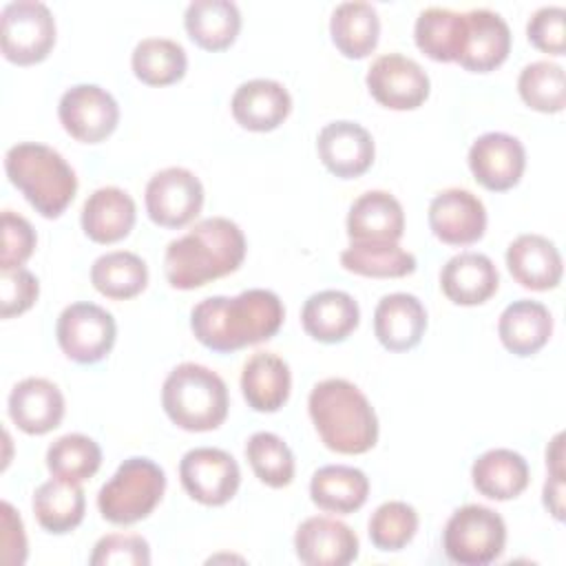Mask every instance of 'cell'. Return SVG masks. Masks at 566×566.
<instances>
[{
    "instance_id": "obj_1",
    "label": "cell",
    "mask_w": 566,
    "mask_h": 566,
    "mask_svg": "<svg viewBox=\"0 0 566 566\" xmlns=\"http://www.w3.org/2000/svg\"><path fill=\"white\" fill-rule=\"evenodd\" d=\"M283 318V301L272 290L254 287L199 301L190 312V329L203 347L228 354L272 338Z\"/></svg>"
},
{
    "instance_id": "obj_2",
    "label": "cell",
    "mask_w": 566,
    "mask_h": 566,
    "mask_svg": "<svg viewBox=\"0 0 566 566\" xmlns=\"http://www.w3.org/2000/svg\"><path fill=\"white\" fill-rule=\"evenodd\" d=\"M243 259L245 237L241 228L226 217H210L168 243L164 274L175 290H195L237 272Z\"/></svg>"
},
{
    "instance_id": "obj_3",
    "label": "cell",
    "mask_w": 566,
    "mask_h": 566,
    "mask_svg": "<svg viewBox=\"0 0 566 566\" xmlns=\"http://www.w3.org/2000/svg\"><path fill=\"white\" fill-rule=\"evenodd\" d=\"M310 418L329 451L358 455L374 449L378 418L367 396L345 378H327L312 387Z\"/></svg>"
},
{
    "instance_id": "obj_4",
    "label": "cell",
    "mask_w": 566,
    "mask_h": 566,
    "mask_svg": "<svg viewBox=\"0 0 566 566\" xmlns=\"http://www.w3.org/2000/svg\"><path fill=\"white\" fill-rule=\"evenodd\" d=\"M4 170L9 181L46 219L60 217L77 192L75 170L51 146L22 142L7 150Z\"/></svg>"
},
{
    "instance_id": "obj_5",
    "label": "cell",
    "mask_w": 566,
    "mask_h": 566,
    "mask_svg": "<svg viewBox=\"0 0 566 566\" xmlns=\"http://www.w3.org/2000/svg\"><path fill=\"white\" fill-rule=\"evenodd\" d=\"M161 407L179 429L199 433L223 424L230 396L217 371L197 363H181L164 380Z\"/></svg>"
},
{
    "instance_id": "obj_6",
    "label": "cell",
    "mask_w": 566,
    "mask_h": 566,
    "mask_svg": "<svg viewBox=\"0 0 566 566\" xmlns=\"http://www.w3.org/2000/svg\"><path fill=\"white\" fill-rule=\"evenodd\" d=\"M166 491V473L150 458L124 460L115 475L99 489L97 509L104 520L128 526L146 520L161 502Z\"/></svg>"
},
{
    "instance_id": "obj_7",
    "label": "cell",
    "mask_w": 566,
    "mask_h": 566,
    "mask_svg": "<svg viewBox=\"0 0 566 566\" xmlns=\"http://www.w3.org/2000/svg\"><path fill=\"white\" fill-rule=\"evenodd\" d=\"M506 546V524L500 513L482 504H467L449 517L442 531V548L453 564L486 566Z\"/></svg>"
},
{
    "instance_id": "obj_8",
    "label": "cell",
    "mask_w": 566,
    "mask_h": 566,
    "mask_svg": "<svg viewBox=\"0 0 566 566\" xmlns=\"http://www.w3.org/2000/svg\"><path fill=\"white\" fill-rule=\"evenodd\" d=\"M55 44V18L44 2L18 0L9 2L0 15V49L2 55L29 66L46 60Z\"/></svg>"
},
{
    "instance_id": "obj_9",
    "label": "cell",
    "mask_w": 566,
    "mask_h": 566,
    "mask_svg": "<svg viewBox=\"0 0 566 566\" xmlns=\"http://www.w3.org/2000/svg\"><path fill=\"white\" fill-rule=\"evenodd\" d=\"M57 345L66 358L91 365L108 356L115 345L117 325L111 312L95 303H73L62 310L55 325Z\"/></svg>"
},
{
    "instance_id": "obj_10",
    "label": "cell",
    "mask_w": 566,
    "mask_h": 566,
    "mask_svg": "<svg viewBox=\"0 0 566 566\" xmlns=\"http://www.w3.org/2000/svg\"><path fill=\"white\" fill-rule=\"evenodd\" d=\"M179 480L184 491L203 506H221L230 502L241 484L237 460L217 447H195L179 462Z\"/></svg>"
},
{
    "instance_id": "obj_11",
    "label": "cell",
    "mask_w": 566,
    "mask_h": 566,
    "mask_svg": "<svg viewBox=\"0 0 566 566\" xmlns=\"http://www.w3.org/2000/svg\"><path fill=\"white\" fill-rule=\"evenodd\" d=\"M146 212L161 228H184L201 212L203 186L188 168L170 166L146 184Z\"/></svg>"
},
{
    "instance_id": "obj_12",
    "label": "cell",
    "mask_w": 566,
    "mask_h": 566,
    "mask_svg": "<svg viewBox=\"0 0 566 566\" xmlns=\"http://www.w3.org/2000/svg\"><path fill=\"white\" fill-rule=\"evenodd\" d=\"M371 97L391 111H413L429 97V75L424 69L400 53H385L371 62L365 75Z\"/></svg>"
},
{
    "instance_id": "obj_13",
    "label": "cell",
    "mask_w": 566,
    "mask_h": 566,
    "mask_svg": "<svg viewBox=\"0 0 566 566\" xmlns=\"http://www.w3.org/2000/svg\"><path fill=\"white\" fill-rule=\"evenodd\" d=\"M57 117L73 139L99 144L117 128L119 106L106 88L97 84H75L60 97Z\"/></svg>"
},
{
    "instance_id": "obj_14",
    "label": "cell",
    "mask_w": 566,
    "mask_h": 566,
    "mask_svg": "<svg viewBox=\"0 0 566 566\" xmlns=\"http://www.w3.org/2000/svg\"><path fill=\"white\" fill-rule=\"evenodd\" d=\"M511 51V29L504 18L489 9H471L462 13L460 44L455 62L473 73L497 69Z\"/></svg>"
},
{
    "instance_id": "obj_15",
    "label": "cell",
    "mask_w": 566,
    "mask_h": 566,
    "mask_svg": "<svg viewBox=\"0 0 566 566\" xmlns=\"http://www.w3.org/2000/svg\"><path fill=\"white\" fill-rule=\"evenodd\" d=\"M469 168L480 186L493 192H504L522 179L526 150L513 135L484 133L469 148Z\"/></svg>"
},
{
    "instance_id": "obj_16",
    "label": "cell",
    "mask_w": 566,
    "mask_h": 566,
    "mask_svg": "<svg viewBox=\"0 0 566 566\" xmlns=\"http://www.w3.org/2000/svg\"><path fill=\"white\" fill-rule=\"evenodd\" d=\"M429 228L447 245H471L484 237L486 208L464 188H447L429 203Z\"/></svg>"
},
{
    "instance_id": "obj_17",
    "label": "cell",
    "mask_w": 566,
    "mask_h": 566,
    "mask_svg": "<svg viewBox=\"0 0 566 566\" xmlns=\"http://www.w3.org/2000/svg\"><path fill=\"white\" fill-rule=\"evenodd\" d=\"M316 150L323 166L340 179L367 172L376 153L369 130L349 119L325 124L316 137Z\"/></svg>"
},
{
    "instance_id": "obj_18",
    "label": "cell",
    "mask_w": 566,
    "mask_h": 566,
    "mask_svg": "<svg viewBox=\"0 0 566 566\" xmlns=\"http://www.w3.org/2000/svg\"><path fill=\"white\" fill-rule=\"evenodd\" d=\"M294 551L307 566H345L358 557V537L347 524L314 515L298 524Z\"/></svg>"
},
{
    "instance_id": "obj_19",
    "label": "cell",
    "mask_w": 566,
    "mask_h": 566,
    "mask_svg": "<svg viewBox=\"0 0 566 566\" xmlns=\"http://www.w3.org/2000/svg\"><path fill=\"white\" fill-rule=\"evenodd\" d=\"M9 418L29 436H44L64 418V396L46 378H24L9 394Z\"/></svg>"
},
{
    "instance_id": "obj_20",
    "label": "cell",
    "mask_w": 566,
    "mask_h": 566,
    "mask_svg": "<svg viewBox=\"0 0 566 566\" xmlns=\"http://www.w3.org/2000/svg\"><path fill=\"white\" fill-rule=\"evenodd\" d=\"M232 117L248 130L268 133L279 128L292 111V97L287 88L268 77L243 82L230 102Z\"/></svg>"
},
{
    "instance_id": "obj_21",
    "label": "cell",
    "mask_w": 566,
    "mask_h": 566,
    "mask_svg": "<svg viewBox=\"0 0 566 566\" xmlns=\"http://www.w3.org/2000/svg\"><path fill=\"white\" fill-rule=\"evenodd\" d=\"M427 329V310L418 296L394 292L378 301L374 310V334L389 352L413 349Z\"/></svg>"
},
{
    "instance_id": "obj_22",
    "label": "cell",
    "mask_w": 566,
    "mask_h": 566,
    "mask_svg": "<svg viewBox=\"0 0 566 566\" xmlns=\"http://www.w3.org/2000/svg\"><path fill=\"white\" fill-rule=\"evenodd\" d=\"M511 276L526 290L546 292L562 281V254L553 241L542 234H520L506 248Z\"/></svg>"
},
{
    "instance_id": "obj_23",
    "label": "cell",
    "mask_w": 566,
    "mask_h": 566,
    "mask_svg": "<svg viewBox=\"0 0 566 566\" xmlns=\"http://www.w3.org/2000/svg\"><path fill=\"white\" fill-rule=\"evenodd\" d=\"M500 285L495 263L480 252H460L440 270V287L455 305H482Z\"/></svg>"
},
{
    "instance_id": "obj_24",
    "label": "cell",
    "mask_w": 566,
    "mask_h": 566,
    "mask_svg": "<svg viewBox=\"0 0 566 566\" xmlns=\"http://www.w3.org/2000/svg\"><path fill=\"white\" fill-rule=\"evenodd\" d=\"M137 219L133 197L117 188L104 186L88 195L82 206V230L95 243H117L130 234Z\"/></svg>"
},
{
    "instance_id": "obj_25",
    "label": "cell",
    "mask_w": 566,
    "mask_h": 566,
    "mask_svg": "<svg viewBox=\"0 0 566 566\" xmlns=\"http://www.w3.org/2000/svg\"><path fill=\"white\" fill-rule=\"evenodd\" d=\"M360 321L358 303L352 294L340 290H323L312 294L301 310V323L307 336L318 343L345 340Z\"/></svg>"
},
{
    "instance_id": "obj_26",
    "label": "cell",
    "mask_w": 566,
    "mask_h": 566,
    "mask_svg": "<svg viewBox=\"0 0 566 566\" xmlns=\"http://www.w3.org/2000/svg\"><path fill=\"white\" fill-rule=\"evenodd\" d=\"M292 389V374L287 363L272 352L252 354L241 371V391L254 411L274 413L279 411Z\"/></svg>"
},
{
    "instance_id": "obj_27",
    "label": "cell",
    "mask_w": 566,
    "mask_h": 566,
    "mask_svg": "<svg viewBox=\"0 0 566 566\" xmlns=\"http://www.w3.org/2000/svg\"><path fill=\"white\" fill-rule=\"evenodd\" d=\"M405 232V212L400 201L385 190L363 192L349 208L347 234L352 241L398 243Z\"/></svg>"
},
{
    "instance_id": "obj_28",
    "label": "cell",
    "mask_w": 566,
    "mask_h": 566,
    "mask_svg": "<svg viewBox=\"0 0 566 566\" xmlns=\"http://www.w3.org/2000/svg\"><path fill=\"white\" fill-rule=\"evenodd\" d=\"M502 345L515 356L537 354L553 334V316L546 305L531 298L513 301L497 321Z\"/></svg>"
},
{
    "instance_id": "obj_29",
    "label": "cell",
    "mask_w": 566,
    "mask_h": 566,
    "mask_svg": "<svg viewBox=\"0 0 566 566\" xmlns=\"http://www.w3.org/2000/svg\"><path fill=\"white\" fill-rule=\"evenodd\" d=\"M528 462L513 449H489L471 467V480L489 500H513L528 486Z\"/></svg>"
},
{
    "instance_id": "obj_30",
    "label": "cell",
    "mask_w": 566,
    "mask_h": 566,
    "mask_svg": "<svg viewBox=\"0 0 566 566\" xmlns=\"http://www.w3.org/2000/svg\"><path fill=\"white\" fill-rule=\"evenodd\" d=\"M367 475L360 469L347 464L321 467L310 482V497L325 513L349 515L367 502Z\"/></svg>"
},
{
    "instance_id": "obj_31",
    "label": "cell",
    "mask_w": 566,
    "mask_h": 566,
    "mask_svg": "<svg viewBox=\"0 0 566 566\" xmlns=\"http://www.w3.org/2000/svg\"><path fill=\"white\" fill-rule=\"evenodd\" d=\"M184 27L203 51H226L241 31V13L230 0H195L186 9Z\"/></svg>"
},
{
    "instance_id": "obj_32",
    "label": "cell",
    "mask_w": 566,
    "mask_h": 566,
    "mask_svg": "<svg viewBox=\"0 0 566 566\" xmlns=\"http://www.w3.org/2000/svg\"><path fill=\"white\" fill-rule=\"evenodd\" d=\"M86 497L80 484L51 478L33 493V513L38 524L55 535L77 528L84 520Z\"/></svg>"
},
{
    "instance_id": "obj_33",
    "label": "cell",
    "mask_w": 566,
    "mask_h": 566,
    "mask_svg": "<svg viewBox=\"0 0 566 566\" xmlns=\"http://www.w3.org/2000/svg\"><path fill=\"white\" fill-rule=\"evenodd\" d=\"M334 46L349 60L367 57L380 35V20L369 2H340L329 20Z\"/></svg>"
},
{
    "instance_id": "obj_34",
    "label": "cell",
    "mask_w": 566,
    "mask_h": 566,
    "mask_svg": "<svg viewBox=\"0 0 566 566\" xmlns=\"http://www.w3.org/2000/svg\"><path fill=\"white\" fill-rule=\"evenodd\" d=\"M340 265L360 276L400 279L416 270V256L389 241H352L340 252Z\"/></svg>"
},
{
    "instance_id": "obj_35",
    "label": "cell",
    "mask_w": 566,
    "mask_h": 566,
    "mask_svg": "<svg viewBox=\"0 0 566 566\" xmlns=\"http://www.w3.org/2000/svg\"><path fill=\"white\" fill-rule=\"evenodd\" d=\"M91 283L102 296L126 301L144 292L148 283V268L135 252H106L91 265Z\"/></svg>"
},
{
    "instance_id": "obj_36",
    "label": "cell",
    "mask_w": 566,
    "mask_h": 566,
    "mask_svg": "<svg viewBox=\"0 0 566 566\" xmlns=\"http://www.w3.org/2000/svg\"><path fill=\"white\" fill-rule=\"evenodd\" d=\"M133 73L148 86H168L186 75L188 57L179 42L168 38H144L133 49Z\"/></svg>"
},
{
    "instance_id": "obj_37",
    "label": "cell",
    "mask_w": 566,
    "mask_h": 566,
    "mask_svg": "<svg viewBox=\"0 0 566 566\" xmlns=\"http://www.w3.org/2000/svg\"><path fill=\"white\" fill-rule=\"evenodd\" d=\"M102 464L99 444L84 433H66L46 449V469L53 478L66 482H84L97 473Z\"/></svg>"
},
{
    "instance_id": "obj_38",
    "label": "cell",
    "mask_w": 566,
    "mask_h": 566,
    "mask_svg": "<svg viewBox=\"0 0 566 566\" xmlns=\"http://www.w3.org/2000/svg\"><path fill=\"white\" fill-rule=\"evenodd\" d=\"M460 27L462 13L429 7L424 9L413 27L416 46L436 62H455L458 44H460Z\"/></svg>"
},
{
    "instance_id": "obj_39",
    "label": "cell",
    "mask_w": 566,
    "mask_h": 566,
    "mask_svg": "<svg viewBox=\"0 0 566 566\" xmlns=\"http://www.w3.org/2000/svg\"><path fill=\"white\" fill-rule=\"evenodd\" d=\"M245 458L254 475L272 489H283L294 480V455L276 433H252L245 444Z\"/></svg>"
},
{
    "instance_id": "obj_40",
    "label": "cell",
    "mask_w": 566,
    "mask_h": 566,
    "mask_svg": "<svg viewBox=\"0 0 566 566\" xmlns=\"http://www.w3.org/2000/svg\"><path fill=\"white\" fill-rule=\"evenodd\" d=\"M517 91L533 111L559 113L566 106L564 69L548 60L526 64L517 77Z\"/></svg>"
},
{
    "instance_id": "obj_41",
    "label": "cell",
    "mask_w": 566,
    "mask_h": 566,
    "mask_svg": "<svg viewBox=\"0 0 566 566\" xmlns=\"http://www.w3.org/2000/svg\"><path fill=\"white\" fill-rule=\"evenodd\" d=\"M369 539L378 551H402L418 531V513L411 504L391 500L380 504L369 517Z\"/></svg>"
},
{
    "instance_id": "obj_42",
    "label": "cell",
    "mask_w": 566,
    "mask_h": 566,
    "mask_svg": "<svg viewBox=\"0 0 566 566\" xmlns=\"http://www.w3.org/2000/svg\"><path fill=\"white\" fill-rule=\"evenodd\" d=\"M88 562L91 566H148L150 546L142 535L111 533L97 539Z\"/></svg>"
},
{
    "instance_id": "obj_43",
    "label": "cell",
    "mask_w": 566,
    "mask_h": 566,
    "mask_svg": "<svg viewBox=\"0 0 566 566\" xmlns=\"http://www.w3.org/2000/svg\"><path fill=\"white\" fill-rule=\"evenodd\" d=\"M35 230L33 226L11 212L4 210L2 212V252H0V270H11V268H22L29 256L35 250Z\"/></svg>"
},
{
    "instance_id": "obj_44",
    "label": "cell",
    "mask_w": 566,
    "mask_h": 566,
    "mask_svg": "<svg viewBox=\"0 0 566 566\" xmlns=\"http://www.w3.org/2000/svg\"><path fill=\"white\" fill-rule=\"evenodd\" d=\"M40 294V285L35 274L27 268L0 270V316L13 318L24 314Z\"/></svg>"
},
{
    "instance_id": "obj_45",
    "label": "cell",
    "mask_w": 566,
    "mask_h": 566,
    "mask_svg": "<svg viewBox=\"0 0 566 566\" xmlns=\"http://www.w3.org/2000/svg\"><path fill=\"white\" fill-rule=\"evenodd\" d=\"M564 18L566 11L562 7H542L537 9L528 24H526V35L528 42L551 55H564L566 51V35H564Z\"/></svg>"
},
{
    "instance_id": "obj_46",
    "label": "cell",
    "mask_w": 566,
    "mask_h": 566,
    "mask_svg": "<svg viewBox=\"0 0 566 566\" xmlns=\"http://www.w3.org/2000/svg\"><path fill=\"white\" fill-rule=\"evenodd\" d=\"M2 513V562L4 564H22L27 559V537L20 515L9 502L0 504Z\"/></svg>"
},
{
    "instance_id": "obj_47",
    "label": "cell",
    "mask_w": 566,
    "mask_h": 566,
    "mask_svg": "<svg viewBox=\"0 0 566 566\" xmlns=\"http://www.w3.org/2000/svg\"><path fill=\"white\" fill-rule=\"evenodd\" d=\"M544 506L555 520H564V475L548 473V480L544 484Z\"/></svg>"
}]
</instances>
